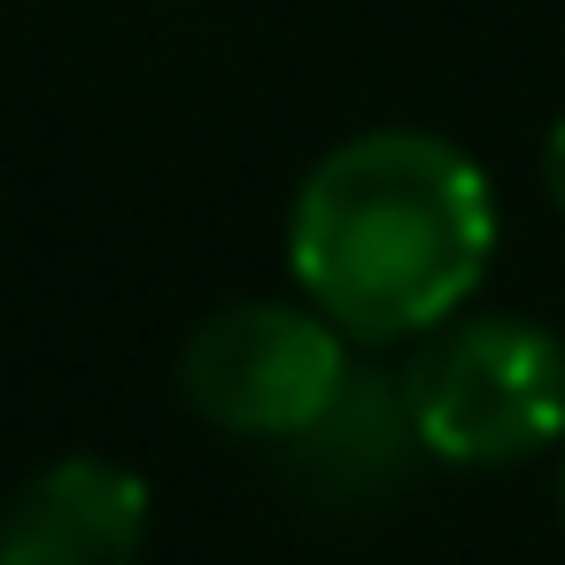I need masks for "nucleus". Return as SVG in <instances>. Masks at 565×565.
<instances>
[{"instance_id":"obj_1","label":"nucleus","mask_w":565,"mask_h":565,"mask_svg":"<svg viewBox=\"0 0 565 565\" xmlns=\"http://www.w3.org/2000/svg\"><path fill=\"white\" fill-rule=\"evenodd\" d=\"M495 256V194L441 132L380 125L310 163L287 210V271L349 341H411L465 318Z\"/></svg>"},{"instance_id":"obj_2","label":"nucleus","mask_w":565,"mask_h":565,"mask_svg":"<svg viewBox=\"0 0 565 565\" xmlns=\"http://www.w3.org/2000/svg\"><path fill=\"white\" fill-rule=\"evenodd\" d=\"M403 387L418 441L441 465H519L565 434V341L511 310L426 333Z\"/></svg>"},{"instance_id":"obj_3","label":"nucleus","mask_w":565,"mask_h":565,"mask_svg":"<svg viewBox=\"0 0 565 565\" xmlns=\"http://www.w3.org/2000/svg\"><path fill=\"white\" fill-rule=\"evenodd\" d=\"M349 372V333L310 302H225L179 349L186 411L248 441H295Z\"/></svg>"},{"instance_id":"obj_4","label":"nucleus","mask_w":565,"mask_h":565,"mask_svg":"<svg viewBox=\"0 0 565 565\" xmlns=\"http://www.w3.org/2000/svg\"><path fill=\"white\" fill-rule=\"evenodd\" d=\"M148 519L156 503L132 465L71 449L0 503V565H140Z\"/></svg>"},{"instance_id":"obj_5","label":"nucleus","mask_w":565,"mask_h":565,"mask_svg":"<svg viewBox=\"0 0 565 565\" xmlns=\"http://www.w3.org/2000/svg\"><path fill=\"white\" fill-rule=\"evenodd\" d=\"M279 449H287V480L310 503H333V511H356L364 503L372 511L380 495H395L411 480V457L426 441H418L403 372H349L341 395L295 441H279Z\"/></svg>"},{"instance_id":"obj_6","label":"nucleus","mask_w":565,"mask_h":565,"mask_svg":"<svg viewBox=\"0 0 565 565\" xmlns=\"http://www.w3.org/2000/svg\"><path fill=\"white\" fill-rule=\"evenodd\" d=\"M542 179H550V202L565 210V117H557V132H550V148H542Z\"/></svg>"},{"instance_id":"obj_7","label":"nucleus","mask_w":565,"mask_h":565,"mask_svg":"<svg viewBox=\"0 0 565 565\" xmlns=\"http://www.w3.org/2000/svg\"><path fill=\"white\" fill-rule=\"evenodd\" d=\"M557 519H565V457H557Z\"/></svg>"}]
</instances>
